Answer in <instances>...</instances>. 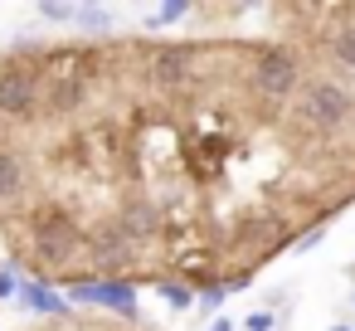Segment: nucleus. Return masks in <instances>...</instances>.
<instances>
[{
	"label": "nucleus",
	"instance_id": "f257e3e1",
	"mask_svg": "<svg viewBox=\"0 0 355 331\" xmlns=\"http://www.w3.org/2000/svg\"><path fill=\"white\" fill-rule=\"evenodd\" d=\"M302 74H306V69H302V59H297L292 44H258V49H253V88H258L263 98L287 103V98L306 83Z\"/></svg>",
	"mask_w": 355,
	"mask_h": 331
},
{
	"label": "nucleus",
	"instance_id": "f03ea898",
	"mask_svg": "<svg viewBox=\"0 0 355 331\" xmlns=\"http://www.w3.org/2000/svg\"><path fill=\"white\" fill-rule=\"evenodd\" d=\"M69 302L112 307V312H122V316H137V287H132V282H73V287H69Z\"/></svg>",
	"mask_w": 355,
	"mask_h": 331
},
{
	"label": "nucleus",
	"instance_id": "7ed1b4c3",
	"mask_svg": "<svg viewBox=\"0 0 355 331\" xmlns=\"http://www.w3.org/2000/svg\"><path fill=\"white\" fill-rule=\"evenodd\" d=\"M20 297H25V307L40 312V316H69V302H64L54 287H44V282H25Z\"/></svg>",
	"mask_w": 355,
	"mask_h": 331
},
{
	"label": "nucleus",
	"instance_id": "20e7f679",
	"mask_svg": "<svg viewBox=\"0 0 355 331\" xmlns=\"http://www.w3.org/2000/svg\"><path fill=\"white\" fill-rule=\"evenodd\" d=\"M156 292H161L171 307H195V287L180 282V278H156Z\"/></svg>",
	"mask_w": 355,
	"mask_h": 331
},
{
	"label": "nucleus",
	"instance_id": "39448f33",
	"mask_svg": "<svg viewBox=\"0 0 355 331\" xmlns=\"http://www.w3.org/2000/svg\"><path fill=\"white\" fill-rule=\"evenodd\" d=\"M73 25H78V30H88V35H107V25H112V15H107L103 6H78V15H73Z\"/></svg>",
	"mask_w": 355,
	"mask_h": 331
},
{
	"label": "nucleus",
	"instance_id": "423d86ee",
	"mask_svg": "<svg viewBox=\"0 0 355 331\" xmlns=\"http://www.w3.org/2000/svg\"><path fill=\"white\" fill-rule=\"evenodd\" d=\"M185 15H195V6H180V0H175V6H161V10L151 15V30H161V25H175V20H185Z\"/></svg>",
	"mask_w": 355,
	"mask_h": 331
},
{
	"label": "nucleus",
	"instance_id": "0eeeda50",
	"mask_svg": "<svg viewBox=\"0 0 355 331\" xmlns=\"http://www.w3.org/2000/svg\"><path fill=\"white\" fill-rule=\"evenodd\" d=\"M224 292H229L224 282H214V287H200V292H195V302H200V312H214V307L224 302Z\"/></svg>",
	"mask_w": 355,
	"mask_h": 331
},
{
	"label": "nucleus",
	"instance_id": "6e6552de",
	"mask_svg": "<svg viewBox=\"0 0 355 331\" xmlns=\"http://www.w3.org/2000/svg\"><path fill=\"white\" fill-rule=\"evenodd\" d=\"M15 292H20L15 273H10V268H0V297H15Z\"/></svg>",
	"mask_w": 355,
	"mask_h": 331
},
{
	"label": "nucleus",
	"instance_id": "1a4fd4ad",
	"mask_svg": "<svg viewBox=\"0 0 355 331\" xmlns=\"http://www.w3.org/2000/svg\"><path fill=\"white\" fill-rule=\"evenodd\" d=\"M248 331H272V312H253L248 316Z\"/></svg>",
	"mask_w": 355,
	"mask_h": 331
},
{
	"label": "nucleus",
	"instance_id": "9d476101",
	"mask_svg": "<svg viewBox=\"0 0 355 331\" xmlns=\"http://www.w3.org/2000/svg\"><path fill=\"white\" fill-rule=\"evenodd\" d=\"M214 331H234V326H229V321H214Z\"/></svg>",
	"mask_w": 355,
	"mask_h": 331
},
{
	"label": "nucleus",
	"instance_id": "9b49d317",
	"mask_svg": "<svg viewBox=\"0 0 355 331\" xmlns=\"http://www.w3.org/2000/svg\"><path fill=\"white\" fill-rule=\"evenodd\" d=\"M331 331H350V326H331Z\"/></svg>",
	"mask_w": 355,
	"mask_h": 331
}]
</instances>
